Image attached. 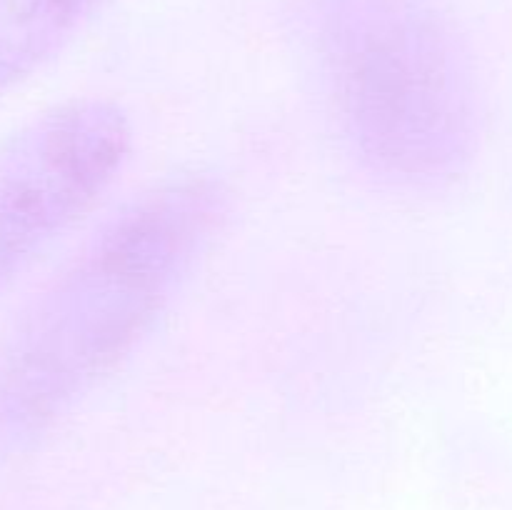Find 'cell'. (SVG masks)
<instances>
[{
    "mask_svg": "<svg viewBox=\"0 0 512 510\" xmlns=\"http://www.w3.org/2000/svg\"><path fill=\"white\" fill-rule=\"evenodd\" d=\"M128 110L75 98L0 145V290L95 208L133 153Z\"/></svg>",
    "mask_w": 512,
    "mask_h": 510,
    "instance_id": "3957f363",
    "label": "cell"
},
{
    "mask_svg": "<svg viewBox=\"0 0 512 510\" xmlns=\"http://www.w3.org/2000/svg\"><path fill=\"white\" fill-rule=\"evenodd\" d=\"M230 215L218 175L185 170L115 210L0 338V450L78 410L150 338Z\"/></svg>",
    "mask_w": 512,
    "mask_h": 510,
    "instance_id": "6da1fadb",
    "label": "cell"
},
{
    "mask_svg": "<svg viewBox=\"0 0 512 510\" xmlns=\"http://www.w3.org/2000/svg\"><path fill=\"white\" fill-rule=\"evenodd\" d=\"M303 33L340 140L370 178L405 193L460 178L475 85L435 0H303Z\"/></svg>",
    "mask_w": 512,
    "mask_h": 510,
    "instance_id": "7a4b0ae2",
    "label": "cell"
},
{
    "mask_svg": "<svg viewBox=\"0 0 512 510\" xmlns=\"http://www.w3.org/2000/svg\"><path fill=\"white\" fill-rule=\"evenodd\" d=\"M105 0H0V93L53 60Z\"/></svg>",
    "mask_w": 512,
    "mask_h": 510,
    "instance_id": "277c9868",
    "label": "cell"
}]
</instances>
